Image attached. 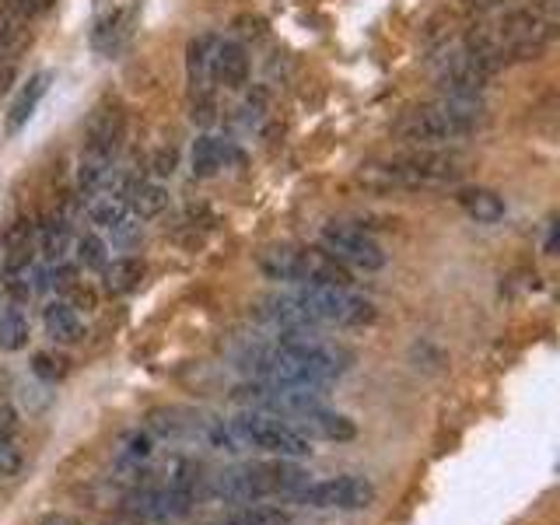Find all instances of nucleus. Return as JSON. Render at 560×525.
<instances>
[{"label": "nucleus", "instance_id": "f257e3e1", "mask_svg": "<svg viewBox=\"0 0 560 525\" xmlns=\"http://www.w3.org/2000/svg\"><path fill=\"white\" fill-rule=\"evenodd\" d=\"M245 371L270 385H294V389H326L347 371V354L308 336H277L273 343H259L242 357Z\"/></svg>", "mask_w": 560, "mask_h": 525}, {"label": "nucleus", "instance_id": "f03ea898", "mask_svg": "<svg viewBox=\"0 0 560 525\" xmlns=\"http://www.w3.org/2000/svg\"><path fill=\"white\" fill-rule=\"evenodd\" d=\"M483 126V105L476 98H438L431 105L406 112L396 123V137L424 151H438V147L459 144V140L473 137Z\"/></svg>", "mask_w": 560, "mask_h": 525}, {"label": "nucleus", "instance_id": "7ed1b4c3", "mask_svg": "<svg viewBox=\"0 0 560 525\" xmlns=\"http://www.w3.org/2000/svg\"><path fill=\"white\" fill-rule=\"evenodd\" d=\"M308 483V473L301 466L277 459V462H245V466L224 469L210 476L207 494L224 504H259L263 497H277L301 490Z\"/></svg>", "mask_w": 560, "mask_h": 525}, {"label": "nucleus", "instance_id": "20e7f679", "mask_svg": "<svg viewBox=\"0 0 560 525\" xmlns=\"http://www.w3.org/2000/svg\"><path fill=\"white\" fill-rule=\"evenodd\" d=\"M259 270L266 280H277V284H336L350 287V270L336 263L329 252L301 249V245H270V249L259 252Z\"/></svg>", "mask_w": 560, "mask_h": 525}, {"label": "nucleus", "instance_id": "39448f33", "mask_svg": "<svg viewBox=\"0 0 560 525\" xmlns=\"http://www.w3.org/2000/svg\"><path fill=\"white\" fill-rule=\"evenodd\" d=\"M462 168L452 158L438 151H413L403 158L378 161V165H364L361 179L378 182V186H399V189H448L455 186Z\"/></svg>", "mask_w": 560, "mask_h": 525}, {"label": "nucleus", "instance_id": "423d86ee", "mask_svg": "<svg viewBox=\"0 0 560 525\" xmlns=\"http://www.w3.org/2000/svg\"><path fill=\"white\" fill-rule=\"evenodd\" d=\"M291 294L312 326H368V322H375V305L350 287L298 284Z\"/></svg>", "mask_w": 560, "mask_h": 525}, {"label": "nucleus", "instance_id": "0eeeda50", "mask_svg": "<svg viewBox=\"0 0 560 525\" xmlns=\"http://www.w3.org/2000/svg\"><path fill=\"white\" fill-rule=\"evenodd\" d=\"M228 427L235 434L238 448H259V452H270L277 459H301V455L312 452V441L273 413L245 410L235 420H228Z\"/></svg>", "mask_w": 560, "mask_h": 525}, {"label": "nucleus", "instance_id": "6e6552de", "mask_svg": "<svg viewBox=\"0 0 560 525\" xmlns=\"http://www.w3.org/2000/svg\"><path fill=\"white\" fill-rule=\"evenodd\" d=\"M319 249L329 252L340 266L361 270V273H378L389 263L382 245H378L364 228H354V224H322Z\"/></svg>", "mask_w": 560, "mask_h": 525}, {"label": "nucleus", "instance_id": "1a4fd4ad", "mask_svg": "<svg viewBox=\"0 0 560 525\" xmlns=\"http://www.w3.org/2000/svg\"><path fill=\"white\" fill-rule=\"evenodd\" d=\"M294 501L305 504V508H336V511H361L371 508L378 497L375 483L364 480V476H329L319 483H305L301 490H294Z\"/></svg>", "mask_w": 560, "mask_h": 525}, {"label": "nucleus", "instance_id": "9d476101", "mask_svg": "<svg viewBox=\"0 0 560 525\" xmlns=\"http://www.w3.org/2000/svg\"><path fill=\"white\" fill-rule=\"evenodd\" d=\"M123 133H126V116L119 109V102H102L95 105V112L88 116V126H84V147L81 151L91 154H102V158L116 161V151L123 144Z\"/></svg>", "mask_w": 560, "mask_h": 525}, {"label": "nucleus", "instance_id": "9b49d317", "mask_svg": "<svg viewBox=\"0 0 560 525\" xmlns=\"http://www.w3.org/2000/svg\"><path fill=\"white\" fill-rule=\"evenodd\" d=\"M438 81L448 98H480L490 84V70L480 60H473L466 49H459V53L441 63Z\"/></svg>", "mask_w": 560, "mask_h": 525}, {"label": "nucleus", "instance_id": "f8f14e48", "mask_svg": "<svg viewBox=\"0 0 560 525\" xmlns=\"http://www.w3.org/2000/svg\"><path fill=\"white\" fill-rule=\"evenodd\" d=\"M88 217L98 231L112 235L116 242H133L140 231V217L130 210V203L119 193H95L88 203Z\"/></svg>", "mask_w": 560, "mask_h": 525}, {"label": "nucleus", "instance_id": "ddd939ff", "mask_svg": "<svg viewBox=\"0 0 560 525\" xmlns=\"http://www.w3.org/2000/svg\"><path fill=\"white\" fill-rule=\"evenodd\" d=\"M298 434H305L308 441L319 438V441H354L357 438V424L347 417V413H336L326 410V406H315V410L301 413L298 420H287Z\"/></svg>", "mask_w": 560, "mask_h": 525}, {"label": "nucleus", "instance_id": "4468645a", "mask_svg": "<svg viewBox=\"0 0 560 525\" xmlns=\"http://www.w3.org/2000/svg\"><path fill=\"white\" fill-rule=\"evenodd\" d=\"M207 77L214 84H221V88L228 91H238L245 81H249V53H245L242 42H224L217 39L214 53H210V67H207Z\"/></svg>", "mask_w": 560, "mask_h": 525}, {"label": "nucleus", "instance_id": "2eb2a0df", "mask_svg": "<svg viewBox=\"0 0 560 525\" xmlns=\"http://www.w3.org/2000/svg\"><path fill=\"white\" fill-rule=\"evenodd\" d=\"M42 326H46V336L53 343H77L84 336V322L77 315L74 305L67 301H49L42 308Z\"/></svg>", "mask_w": 560, "mask_h": 525}, {"label": "nucleus", "instance_id": "dca6fc26", "mask_svg": "<svg viewBox=\"0 0 560 525\" xmlns=\"http://www.w3.org/2000/svg\"><path fill=\"white\" fill-rule=\"evenodd\" d=\"M455 200L459 207L473 217L476 224H497L504 217V200L487 186H462L455 189Z\"/></svg>", "mask_w": 560, "mask_h": 525}, {"label": "nucleus", "instance_id": "f3484780", "mask_svg": "<svg viewBox=\"0 0 560 525\" xmlns=\"http://www.w3.org/2000/svg\"><path fill=\"white\" fill-rule=\"evenodd\" d=\"M228 158H231V147L224 144V140L210 137V133L196 137L193 151H189V165H193L196 179H214V175H221V168H228Z\"/></svg>", "mask_w": 560, "mask_h": 525}, {"label": "nucleus", "instance_id": "a211bd4d", "mask_svg": "<svg viewBox=\"0 0 560 525\" xmlns=\"http://www.w3.org/2000/svg\"><path fill=\"white\" fill-rule=\"evenodd\" d=\"M49 81H53V74H49V70H39V74L28 77V84L18 91V98H14L11 109H7V133H18L21 126L32 119L35 105H39L42 95L49 91Z\"/></svg>", "mask_w": 560, "mask_h": 525}, {"label": "nucleus", "instance_id": "6ab92c4d", "mask_svg": "<svg viewBox=\"0 0 560 525\" xmlns=\"http://www.w3.org/2000/svg\"><path fill=\"white\" fill-rule=\"evenodd\" d=\"M144 273H147V266H144V259H137V256H119V259H112V263H105V270H102V287H105V294H130V291H137L140 287V280H144Z\"/></svg>", "mask_w": 560, "mask_h": 525}, {"label": "nucleus", "instance_id": "aec40b11", "mask_svg": "<svg viewBox=\"0 0 560 525\" xmlns=\"http://www.w3.org/2000/svg\"><path fill=\"white\" fill-rule=\"evenodd\" d=\"M119 196L130 203V210L140 221H144V217H158L168 210V189L161 186V182H133V186Z\"/></svg>", "mask_w": 560, "mask_h": 525}, {"label": "nucleus", "instance_id": "412c9836", "mask_svg": "<svg viewBox=\"0 0 560 525\" xmlns=\"http://www.w3.org/2000/svg\"><path fill=\"white\" fill-rule=\"evenodd\" d=\"M109 179H112V158L81 151V158H77V193L81 196L102 193L109 186Z\"/></svg>", "mask_w": 560, "mask_h": 525}, {"label": "nucleus", "instance_id": "4be33fe9", "mask_svg": "<svg viewBox=\"0 0 560 525\" xmlns=\"http://www.w3.org/2000/svg\"><path fill=\"white\" fill-rule=\"evenodd\" d=\"M32 266V228L18 221L4 235V270L7 273H28Z\"/></svg>", "mask_w": 560, "mask_h": 525}, {"label": "nucleus", "instance_id": "5701e85b", "mask_svg": "<svg viewBox=\"0 0 560 525\" xmlns=\"http://www.w3.org/2000/svg\"><path fill=\"white\" fill-rule=\"evenodd\" d=\"M28 336H32L28 315L18 305L0 308V350L4 354H18V350L28 347Z\"/></svg>", "mask_w": 560, "mask_h": 525}, {"label": "nucleus", "instance_id": "b1692460", "mask_svg": "<svg viewBox=\"0 0 560 525\" xmlns=\"http://www.w3.org/2000/svg\"><path fill=\"white\" fill-rule=\"evenodd\" d=\"M32 42V28H28V18L7 11L0 4V56H18L21 49H28Z\"/></svg>", "mask_w": 560, "mask_h": 525}, {"label": "nucleus", "instance_id": "393cba45", "mask_svg": "<svg viewBox=\"0 0 560 525\" xmlns=\"http://www.w3.org/2000/svg\"><path fill=\"white\" fill-rule=\"evenodd\" d=\"M70 249H74V238H70L67 221H49V224H42V231H39V252L46 256L49 266H53V263H63Z\"/></svg>", "mask_w": 560, "mask_h": 525}, {"label": "nucleus", "instance_id": "a878e982", "mask_svg": "<svg viewBox=\"0 0 560 525\" xmlns=\"http://www.w3.org/2000/svg\"><path fill=\"white\" fill-rule=\"evenodd\" d=\"M217 39L214 35H196V39H189L186 46V74H189V84H203L207 81V67H210V53H214Z\"/></svg>", "mask_w": 560, "mask_h": 525}, {"label": "nucleus", "instance_id": "bb28decb", "mask_svg": "<svg viewBox=\"0 0 560 525\" xmlns=\"http://www.w3.org/2000/svg\"><path fill=\"white\" fill-rule=\"evenodd\" d=\"M74 259L77 266H84V270H105V263H109V245H105L102 235H95V231H88V235L74 238Z\"/></svg>", "mask_w": 560, "mask_h": 525}, {"label": "nucleus", "instance_id": "cd10ccee", "mask_svg": "<svg viewBox=\"0 0 560 525\" xmlns=\"http://www.w3.org/2000/svg\"><path fill=\"white\" fill-rule=\"evenodd\" d=\"M123 35H126V11H109L105 18H98L95 32H91V46L98 53H112Z\"/></svg>", "mask_w": 560, "mask_h": 525}, {"label": "nucleus", "instance_id": "c85d7f7f", "mask_svg": "<svg viewBox=\"0 0 560 525\" xmlns=\"http://www.w3.org/2000/svg\"><path fill=\"white\" fill-rule=\"evenodd\" d=\"M32 375L42 382H60L67 375V357L60 354H35L32 357Z\"/></svg>", "mask_w": 560, "mask_h": 525}, {"label": "nucleus", "instance_id": "c756f323", "mask_svg": "<svg viewBox=\"0 0 560 525\" xmlns=\"http://www.w3.org/2000/svg\"><path fill=\"white\" fill-rule=\"evenodd\" d=\"M21 469V448L18 438L7 431H0V476H14Z\"/></svg>", "mask_w": 560, "mask_h": 525}, {"label": "nucleus", "instance_id": "7c9ffc66", "mask_svg": "<svg viewBox=\"0 0 560 525\" xmlns=\"http://www.w3.org/2000/svg\"><path fill=\"white\" fill-rule=\"evenodd\" d=\"M7 11L21 14V18H42L56 7V0H0Z\"/></svg>", "mask_w": 560, "mask_h": 525}, {"label": "nucleus", "instance_id": "2f4dec72", "mask_svg": "<svg viewBox=\"0 0 560 525\" xmlns=\"http://www.w3.org/2000/svg\"><path fill=\"white\" fill-rule=\"evenodd\" d=\"M189 116H193V123L196 126H210L217 119V105H214V98L207 95V91H200V95H196V102H193V112H189Z\"/></svg>", "mask_w": 560, "mask_h": 525}, {"label": "nucleus", "instance_id": "473e14b6", "mask_svg": "<svg viewBox=\"0 0 560 525\" xmlns=\"http://www.w3.org/2000/svg\"><path fill=\"white\" fill-rule=\"evenodd\" d=\"M175 161H179V154H175V147H161L158 154H154L151 161V172L158 175V179H165V175L175 172Z\"/></svg>", "mask_w": 560, "mask_h": 525}, {"label": "nucleus", "instance_id": "72a5a7b5", "mask_svg": "<svg viewBox=\"0 0 560 525\" xmlns=\"http://www.w3.org/2000/svg\"><path fill=\"white\" fill-rule=\"evenodd\" d=\"M147 455H151V438H147V434H133V438L126 441V452H123V459L140 462V459H147Z\"/></svg>", "mask_w": 560, "mask_h": 525}, {"label": "nucleus", "instance_id": "f704fd0d", "mask_svg": "<svg viewBox=\"0 0 560 525\" xmlns=\"http://www.w3.org/2000/svg\"><path fill=\"white\" fill-rule=\"evenodd\" d=\"M11 74H14V63H11V56H0V91L7 88V81H11Z\"/></svg>", "mask_w": 560, "mask_h": 525}, {"label": "nucleus", "instance_id": "c9c22d12", "mask_svg": "<svg viewBox=\"0 0 560 525\" xmlns=\"http://www.w3.org/2000/svg\"><path fill=\"white\" fill-rule=\"evenodd\" d=\"M39 525H77V522H74V518H67V515H46Z\"/></svg>", "mask_w": 560, "mask_h": 525}]
</instances>
